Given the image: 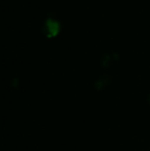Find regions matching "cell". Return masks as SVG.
Masks as SVG:
<instances>
[{
	"mask_svg": "<svg viewBox=\"0 0 150 151\" xmlns=\"http://www.w3.org/2000/svg\"><path fill=\"white\" fill-rule=\"evenodd\" d=\"M58 32V24L53 19H48L44 26V33L48 37L56 35Z\"/></svg>",
	"mask_w": 150,
	"mask_h": 151,
	"instance_id": "cell-1",
	"label": "cell"
},
{
	"mask_svg": "<svg viewBox=\"0 0 150 151\" xmlns=\"http://www.w3.org/2000/svg\"><path fill=\"white\" fill-rule=\"evenodd\" d=\"M149 102H150V96H149Z\"/></svg>",
	"mask_w": 150,
	"mask_h": 151,
	"instance_id": "cell-2",
	"label": "cell"
}]
</instances>
